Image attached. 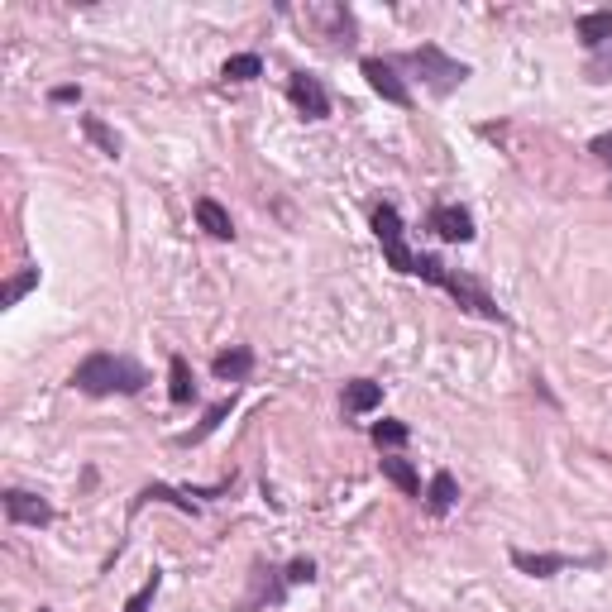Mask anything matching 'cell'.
I'll use <instances>...</instances> for the list:
<instances>
[{
  "instance_id": "6da1fadb",
  "label": "cell",
  "mask_w": 612,
  "mask_h": 612,
  "mask_svg": "<svg viewBox=\"0 0 612 612\" xmlns=\"http://www.w3.org/2000/svg\"><path fill=\"white\" fill-rule=\"evenodd\" d=\"M72 388L87 397H134L144 388V369L125 359V354H87L77 369H72Z\"/></svg>"
},
{
  "instance_id": "7a4b0ae2",
  "label": "cell",
  "mask_w": 612,
  "mask_h": 612,
  "mask_svg": "<svg viewBox=\"0 0 612 612\" xmlns=\"http://www.w3.org/2000/svg\"><path fill=\"white\" fill-rule=\"evenodd\" d=\"M407 273H412V278H426V283H436V287H445V292H450V297H455V302L464 306L469 316H483V321H507L503 306L493 302V297H488V292H483L474 278L455 273V268H450V263H440L436 254H416V249H412V263H407Z\"/></svg>"
},
{
  "instance_id": "3957f363",
  "label": "cell",
  "mask_w": 612,
  "mask_h": 612,
  "mask_svg": "<svg viewBox=\"0 0 612 612\" xmlns=\"http://www.w3.org/2000/svg\"><path fill=\"white\" fill-rule=\"evenodd\" d=\"M402 63L416 67V72H421V82H426V91H436V96H450V91H455L459 82L469 77V63H459V58H445L436 44L412 48Z\"/></svg>"
},
{
  "instance_id": "277c9868",
  "label": "cell",
  "mask_w": 612,
  "mask_h": 612,
  "mask_svg": "<svg viewBox=\"0 0 612 612\" xmlns=\"http://www.w3.org/2000/svg\"><path fill=\"white\" fill-rule=\"evenodd\" d=\"M373 235H378V244H383V259H388V268H397V273H407V263H412V249H407V230H402V216H397V206H373Z\"/></svg>"
},
{
  "instance_id": "5b68a950",
  "label": "cell",
  "mask_w": 612,
  "mask_h": 612,
  "mask_svg": "<svg viewBox=\"0 0 612 612\" xmlns=\"http://www.w3.org/2000/svg\"><path fill=\"white\" fill-rule=\"evenodd\" d=\"M0 507L15 526H48L53 522V503L39 498V493H24V488H5L0 493Z\"/></svg>"
},
{
  "instance_id": "8992f818",
  "label": "cell",
  "mask_w": 612,
  "mask_h": 612,
  "mask_svg": "<svg viewBox=\"0 0 612 612\" xmlns=\"http://www.w3.org/2000/svg\"><path fill=\"white\" fill-rule=\"evenodd\" d=\"M287 96H292V106L302 110L306 120H326L330 115V96H326V87H321V77H311V72H292Z\"/></svg>"
},
{
  "instance_id": "52a82bcc",
  "label": "cell",
  "mask_w": 612,
  "mask_h": 612,
  "mask_svg": "<svg viewBox=\"0 0 612 612\" xmlns=\"http://www.w3.org/2000/svg\"><path fill=\"white\" fill-rule=\"evenodd\" d=\"M364 77H369V87L388 101V106H412V91H407V82L397 77V67L388 63V58H364Z\"/></svg>"
},
{
  "instance_id": "ba28073f",
  "label": "cell",
  "mask_w": 612,
  "mask_h": 612,
  "mask_svg": "<svg viewBox=\"0 0 612 612\" xmlns=\"http://www.w3.org/2000/svg\"><path fill=\"white\" fill-rule=\"evenodd\" d=\"M512 565L522 569V574L550 579V574H560V569H569V565H598V555H593V560H569V555H555V550H541V555H531V550H512Z\"/></svg>"
},
{
  "instance_id": "9c48e42d",
  "label": "cell",
  "mask_w": 612,
  "mask_h": 612,
  "mask_svg": "<svg viewBox=\"0 0 612 612\" xmlns=\"http://www.w3.org/2000/svg\"><path fill=\"white\" fill-rule=\"evenodd\" d=\"M431 230L450 244H469L474 240V216H469L464 206H436V211H431Z\"/></svg>"
},
{
  "instance_id": "30bf717a",
  "label": "cell",
  "mask_w": 612,
  "mask_h": 612,
  "mask_svg": "<svg viewBox=\"0 0 612 612\" xmlns=\"http://www.w3.org/2000/svg\"><path fill=\"white\" fill-rule=\"evenodd\" d=\"M574 34H579V44L584 48H608L612 44V10H589V15H579L574 20Z\"/></svg>"
},
{
  "instance_id": "8fae6325",
  "label": "cell",
  "mask_w": 612,
  "mask_h": 612,
  "mask_svg": "<svg viewBox=\"0 0 612 612\" xmlns=\"http://www.w3.org/2000/svg\"><path fill=\"white\" fill-rule=\"evenodd\" d=\"M197 225L211 235V240H235V220H230V211H225L216 197L197 201Z\"/></svg>"
},
{
  "instance_id": "7c38bea8",
  "label": "cell",
  "mask_w": 612,
  "mask_h": 612,
  "mask_svg": "<svg viewBox=\"0 0 612 612\" xmlns=\"http://www.w3.org/2000/svg\"><path fill=\"white\" fill-rule=\"evenodd\" d=\"M216 378L220 383H244L249 373H254V350L249 345H235V350H225V354H216Z\"/></svg>"
},
{
  "instance_id": "4fadbf2b",
  "label": "cell",
  "mask_w": 612,
  "mask_h": 612,
  "mask_svg": "<svg viewBox=\"0 0 612 612\" xmlns=\"http://www.w3.org/2000/svg\"><path fill=\"white\" fill-rule=\"evenodd\" d=\"M378 402H383V383H373V378H354V383H345V412L350 416L373 412Z\"/></svg>"
},
{
  "instance_id": "5bb4252c",
  "label": "cell",
  "mask_w": 612,
  "mask_h": 612,
  "mask_svg": "<svg viewBox=\"0 0 612 612\" xmlns=\"http://www.w3.org/2000/svg\"><path fill=\"white\" fill-rule=\"evenodd\" d=\"M168 397H173L177 407H187V402L197 397V378H192V369H187V359H182V354L168 359Z\"/></svg>"
},
{
  "instance_id": "9a60e30c",
  "label": "cell",
  "mask_w": 612,
  "mask_h": 612,
  "mask_svg": "<svg viewBox=\"0 0 612 612\" xmlns=\"http://www.w3.org/2000/svg\"><path fill=\"white\" fill-rule=\"evenodd\" d=\"M378 464H383V479H388V483H397V488H402L407 498H421V474H416V469H412V459L383 455V459H378Z\"/></svg>"
},
{
  "instance_id": "2e32d148",
  "label": "cell",
  "mask_w": 612,
  "mask_h": 612,
  "mask_svg": "<svg viewBox=\"0 0 612 612\" xmlns=\"http://www.w3.org/2000/svg\"><path fill=\"white\" fill-rule=\"evenodd\" d=\"M455 498H459L455 474H450V469H440L436 479H431V488H426V507L440 517V512H450V507H455Z\"/></svg>"
},
{
  "instance_id": "e0dca14e",
  "label": "cell",
  "mask_w": 612,
  "mask_h": 612,
  "mask_svg": "<svg viewBox=\"0 0 612 612\" xmlns=\"http://www.w3.org/2000/svg\"><path fill=\"white\" fill-rule=\"evenodd\" d=\"M82 134H87V139H91V144H96L101 153H106V158H120V134L110 130L101 115H82Z\"/></svg>"
},
{
  "instance_id": "ac0fdd59",
  "label": "cell",
  "mask_w": 612,
  "mask_h": 612,
  "mask_svg": "<svg viewBox=\"0 0 612 612\" xmlns=\"http://www.w3.org/2000/svg\"><path fill=\"white\" fill-rule=\"evenodd\" d=\"M259 72H263L259 53H235V58H225V67H220V77H225V82H254Z\"/></svg>"
},
{
  "instance_id": "d6986e66",
  "label": "cell",
  "mask_w": 612,
  "mask_h": 612,
  "mask_svg": "<svg viewBox=\"0 0 612 612\" xmlns=\"http://www.w3.org/2000/svg\"><path fill=\"white\" fill-rule=\"evenodd\" d=\"M34 287H39V268H24V273H15L10 283L0 287V306H15L24 292H34Z\"/></svg>"
},
{
  "instance_id": "ffe728a7",
  "label": "cell",
  "mask_w": 612,
  "mask_h": 612,
  "mask_svg": "<svg viewBox=\"0 0 612 612\" xmlns=\"http://www.w3.org/2000/svg\"><path fill=\"white\" fill-rule=\"evenodd\" d=\"M407 421H373V445H383V450H397V445H407Z\"/></svg>"
},
{
  "instance_id": "44dd1931",
  "label": "cell",
  "mask_w": 612,
  "mask_h": 612,
  "mask_svg": "<svg viewBox=\"0 0 612 612\" xmlns=\"http://www.w3.org/2000/svg\"><path fill=\"white\" fill-rule=\"evenodd\" d=\"M225 416H230V402H216V407L206 412V421H201L197 431H187V436H182V445H197V440H206L220 426V421H225Z\"/></svg>"
},
{
  "instance_id": "7402d4cb",
  "label": "cell",
  "mask_w": 612,
  "mask_h": 612,
  "mask_svg": "<svg viewBox=\"0 0 612 612\" xmlns=\"http://www.w3.org/2000/svg\"><path fill=\"white\" fill-rule=\"evenodd\" d=\"M584 77H589V82H612V44L593 53L589 67H584Z\"/></svg>"
},
{
  "instance_id": "603a6c76",
  "label": "cell",
  "mask_w": 612,
  "mask_h": 612,
  "mask_svg": "<svg viewBox=\"0 0 612 612\" xmlns=\"http://www.w3.org/2000/svg\"><path fill=\"white\" fill-rule=\"evenodd\" d=\"M158 584H163V574L153 569L149 579H144V589H139V593L130 598V603H125V612H149V603H153V593H158Z\"/></svg>"
},
{
  "instance_id": "cb8c5ba5",
  "label": "cell",
  "mask_w": 612,
  "mask_h": 612,
  "mask_svg": "<svg viewBox=\"0 0 612 612\" xmlns=\"http://www.w3.org/2000/svg\"><path fill=\"white\" fill-rule=\"evenodd\" d=\"M311 579H316V565H311V560H292V565H287V584H311Z\"/></svg>"
},
{
  "instance_id": "d4e9b609",
  "label": "cell",
  "mask_w": 612,
  "mask_h": 612,
  "mask_svg": "<svg viewBox=\"0 0 612 612\" xmlns=\"http://www.w3.org/2000/svg\"><path fill=\"white\" fill-rule=\"evenodd\" d=\"M589 153H593V158H603V163L612 168V134H598V139L589 144Z\"/></svg>"
},
{
  "instance_id": "484cf974",
  "label": "cell",
  "mask_w": 612,
  "mask_h": 612,
  "mask_svg": "<svg viewBox=\"0 0 612 612\" xmlns=\"http://www.w3.org/2000/svg\"><path fill=\"white\" fill-rule=\"evenodd\" d=\"M53 101H58V106H72V101H82V91L77 87H53Z\"/></svg>"
},
{
  "instance_id": "4316f807",
  "label": "cell",
  "mask_w": 612,
  "mask_h": 612,
  "mask_svg": "<svg viewBox=\"0 0 612 612\" xmlns=\"http://www.w3.org/2000/svg\"><path fill=\"white\" fill-rule=\"evenodd\" d=\"M39 612H53V608H39Z\"/></svg>"
}]
</instances>
